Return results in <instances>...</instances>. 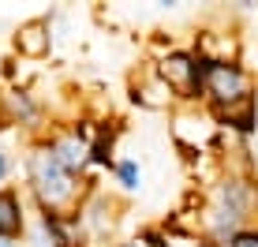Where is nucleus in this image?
<instances>
[{
	"mask_svg": "<svg viewBox=\"0 0 258 247\" xmlns=\"http://www.w3.org/2000/svg\"><path fill=\"white\" fill-rule=\"evenodd\" d=\"M30 183L41 199V210H52L56 214L64 202H71L75 195V172H68L64 165H56V157L49 150L30 157Z\"/></svg>",
	"mask_w": 258,
	"mask_h": 247,
	"instance_id": "f257e3e1",
	"label": "nucleus"
},
{
	"mask_svg": "<svg viewBox=\"0 0 258 247\" xmlns=\"http://www.w3.org/2000/svg\"><path fill=\"white\" fill-rule=\"evenodd\" d=\"M199 79H202V90L217 101V109L251 98V94H247V75H243V68H239V64L199 56Z\"/></svg>",
	"mask_w": 258,
	"mask_h": 247,
	"instance_id": "f03ea898",
	"label": "nucleus"
},
{
	"mask_svg": "<svg viewBox=\"0 0 258 247\" xmlns=\"http://www.w3.org/2000/svg\"><path fill=\"white\" fill-rule=\"evenodd\" d=\"M161 83L168 90L183 94V98H199L202 94V79H199V56L187 52H168L161 60Z\"/></svg>",
	"mask_w": 258,
	"mask_h": 247,
	"instance_id": "7ed1b4c3",
	"label": "nucleus"
},
{
	"mask_svg": "<svg viewBox=\"0 0 258 247\" xmlns=\"http://www.w3.org/2000/svg\"><path fill=\"white\" fill-rule=\"evenodd\" d=\"M247 206H251V191L243 188L239 180H228L225 188H221V206H217V228L225 232V228H232L239 217L247 214Z\"/></svg>",
	"mask_w": 258,
	"mask_h": 247,
	"instance_id": "20e7f679",
	"label": "nucleus"
},
{
	"mask_svg": "<svg viewBox=\"0 0 258 247\" xmlns=\"http://www.w3.org/2000/svg\"><path fill=\"white\" fill-rule=\"evenodd\" d=\"M15 45H19L23 56H45V52H49V23L45 19L23 23L19 34H15Z\"/></svg>",
	"mask_w": 258,
	"mask_h": 247,
	"instance_id": "39448f33",
	"label": "nucleus"
},
{
	"mask_svg": "<svg viewBox=\"0 0 258 247\" xmlns=\"http://www.w3.org/2000/svg\"><path fill=\"white\" fill-rule=\"evenodd\" d=\"M19 232H23V206H19V195L8 188L0 191V240H12Z\"/></svg>",
	"mask_w": 258,
	"mask_h": 247,
	"instance_id": "423d86ee",
	"label": "nucleus"
},
{
	"mask_svg": "<svg viewBox=\"0 0 258 247\" xmlns=\"http://www.w3.org/2000/svg\"><path fill=\"white\" fill-rule=\"evenodd\" d=\"M217 116L225 120V124H232V128H239V131H254L258 109H254L251 98H243V101H236V105H225V109H217Z\"/></svg>",
	"mask_w": 258,
	"mask_h": 247,
	"instance_id": "0eeeda50",
	"label": "nucleus"
},
{
	"mask_svg": "<svg viewBox=\"0 0 258 247\" xmlns=\"http://www.w3.org/2000/svg\"><path fill=\"white\" fill-rule=\"evenodd\" d=\"M49 154L56 157V165H64L68 172H75L79 165L86 161V146L79 143V135H75V139H60V143H52V146H49Z\"/></svg>",
	"mask_w": 258,
	"mask_h": 247,
	"instance_id": "6e6552de",
	"label": "nucleus"
},
{
	"mask_svg": "<svg viewBox=\"0 0 258 247\" xmlns=\"http://www.w3.org/2000/svg\"><path fill=\"white\" fill-rule=\"evenodd\" d=\"M168 86L165 83H150V86H142V90L135 94V101H142V105H150V109H161V105H168Z\"/></svg>",
	"mask_w": 258,
	"mask_h": 247,
	"instance_id": "1a4fd4ad",
	"label": "nucleus"
},
{
	"mask_svg": "<svg viewBox=\"0 0 258 247\" xmlns=\"http://www.w3.org/2000/svg\"><path fill=\"white\" fill-rule=\"evenodd\" d=\"M116 176H120L123 188H139V169H135V161H120V165H116Z\"/></svg>",
	"mask_w": 258,
	"mask_h": 247,
	"instance_id": "9d476101",
	"label": "nucleus"
},
{
	"mask_svg": "<svg viewBox=\"0 0 258 247\" xmlns=\"http://www.w3.org/2000/svg\"><path fill=\"white\" fill-rule=\"evenodd\" d=\"M228 247H258V232H236Z\"/></svg>",
	"mask_w": 258,
	"mask_h": 247,
	"instance_id": "9b49d317",
	"label": "nucleus"
},
{
	"mask_svg": "<svg viewBox=\"0 0 258 247\" xmlns=\"http://www.w3.org/2000/svg\"><path fill=\"white\" fill-rule=\"evenodd\" d=\"M8 176V161H4V154H0V180Z\"/></svg>",
	"mask_w": 258,
	"mask_h": 247,
	"instance_id": "f8f14e48",
	"label": "nucleus"
},
{
	"mask_svg": "<svg viewBox=\"0 0 258 247\" xmlns=\"http://www.w3.org/2000/svg\"><path fill=\"white\" fill-rule=\"evenodd\" d=\"M123 247H142V243H123Z\"/></svg>",
	"mask_w": 258,
	"mask_h": 247,
	"instance_id": "ddd939ff",
	"label": "nucleus"
},
{
	"mask_svg": "<svg viewBox=\"0 0 258 247\" xmlns=\"http://www.w3.org/2000/svg\"><path fill=\"white\" fill-rule=\"evenodd\" d=\"M0 247H8V240H0Z\"/></svg>",
	"mask_w": 258,
	"mask_h": 247,
	"instance_id": "4468645a",
	"label": "nucleus"
}]
</instances>
